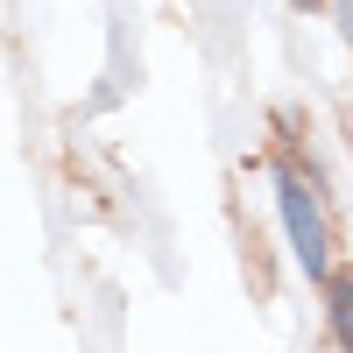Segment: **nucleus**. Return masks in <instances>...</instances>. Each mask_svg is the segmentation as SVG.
<instances>
[{"mask_svg": "<svg viewBox=\"0 0 353 353\" xmlns=\"http://www.w3.org/2000/svg\"><path fill=\"white\" fill-rule=\"evenodd\" d=\"M276 205H283V226H290V248H297L304 276L311 283H332V226H325L318 191L297 176V163H276Z\"/></svg>", "mask_w": 353, "mask_h": 353, "instance_id": "1", "label": "nucleus"}, {"mask_svg": "<svg viewBox=\"0 0 353 353\" xmlns=\"http://www.w3.org/2000/svg\"><path fill=\"white\" fill-rule=\"evenodd\" d=\"M325 304H332V332H339V346L353 353V276H332V283H325Z\"/></svg>", "mask_w": 353, "mask_h": 353, "instance_id": "2", "label": "nucleus"}, {"mask_svg": "<svg viewBox=\"0 0 353 353\" xmlns=\"http://www.w3.org/2000/svg\"><path fill=\"white\" fill-rule=\"evenodd\" d=\"M339 28H346V43H353V0H346V8H339Z\"/></svg>", "mask_w": 353, "mask_h": 353, "instance_id": "3", "label": "nucleus"}, {"mask_svg": "<svg viewBox=\"0 0 353 353\" xmlns=\"http://www.w3.org/2000/svg\"><path fill=\"white\" fill-rule=\"evenodd\" d=\"M297 8H318V0H297Z\"/></svg>", "mask_w": 353, "mask_h": 353, "instance_id": "4", "label": "nucleus"}]
</instances>
